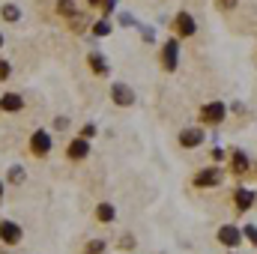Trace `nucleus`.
<instances>
[{"mask_svg":"<svg viewBox=\"0 0 257 254\" xmlns=\"http://www.w3.org/2000/svg\"><path fill=\"white\" fill-rule=\"evenodd\" d=\"M177 33H180V36H192L194 33V18L189 12H180V15H177Z\"/></svg>","mask_w":257,"mask_h":254,"instance_id":"8","label":"nucleus"},{"mask_svg":"<svg viewBox=\"0 0 257 254\" xmlns=\"http://www.w3.org/2000/svg\"><path fill=\"white\" fill-rule=\"evenodd\" d=\"M87 3H102V0H87Z\"/></svg>","mask_w":257,"mask_h":254,"instance_id":"22","label":"nucleus"},{"mask_svg":"<svg viewBox=\"0 0 257 254\" xmlns=\"http://www.w3.org/2000/svg\"><path fill=\"white\" fill-rule=\"evenodd\" d=\"M87 153H90V144H87V138H78V141H72V144H69V159H72V162H78V159H87Z\"/></svg>","mask_w":257,"mask_h":254,"instance_id":"5","label":"nucleus"},{"mask_svg":"<svg viewBox=\"0 0 257 254\" xmlns=\"http://www.w3.org/2000/svg\"><path fill=\"white\" fill-rule=\"evenodd\" d=\"M102 251H105V242H102V239H93V242L87 245V254H102Z\"/></svg>","mask_w":257,"mask_h":254,"instance_id":"18","label":"nucleus"},{"mask_svg":"<svg viewBox=\"0 0 257 254\" xmlns=\"http://www.w3.org/2000/svg\"><path fill=\"white\" fill-rule=\"evenodd\" d=\"M180 144L189 147V150H192V147H200V144H203V132H200V129H186V132H180Z\"/></svg>","mask_w":257,"mask_h":254,"instance_id":"6","label":"nucleus"},{"mask_svg":"<svg viewBox=\"0 0 257 254\" xmlns=\"http://www.w3.org/2000/svg\"><path fill=\"white\" fill-rule=\"evenodd\" d=\"M114 215H117V209H114L111 203H102V206L96 209V218H99V221H114Z\"/></svg>","mask_w":257,"mask_h":254,"instance_id":"14","label":"nucleus"},{"mask_svg":"<svg viewBox=\"0 0 257 254\" xmlns=\"http://www.w3.org/2000/svg\"><path fill=\"white\" fill-rule=\"evenodd\" d=\"M0 194H3V183H0Z\"/></svg>","mask_w":257,"mask_h":254,"instance_id":"24","label":"nucleus"},{"mask_svg":"<svg viewBox=\"0 0 257 254\" xmlns=\"http://www.w3.org/2000/svg\"><path fill=\"white\" fill-rule=\"evenodd\" d=\"M87 60H90V66H93V72H96V75H108V72H111V69H108V63L102 60V54H96V51H93Z\"/></svg>","mask_w":257,"mask_h":254,"instance_id":"13","label":"nucleus"},{"mask_svg":"<svg viewBox=\"0 0 257 254\" xmlns=\"http://www.w3.org/2000/svg\"><path fill=\"white\" fill-rule=\"evenodd\" d=\"M3 78H9V63L0 60V81H3Z\"/></svg>","mask_w":257,"mask_h":254,"instance_id":"20","label":"nucleus"},{"mask_svg":"<svg viewBox=\"0 0 257 254\" xmlns=\"http://www.w3.org/2000/svg\"><path fill=\"white\" fill-rule=\"evenodd\" d=\"M0 239H3L6 245H18V242H21V227H18L15 221H3V224H0Z\"/></svg>","mask_w":257,"mask_h":254,"instance_id":"3","label":"nucleus"},{"mask_svg":"<svg viewBox=\"0 0 257 254\" xmlns=\"http://www.w3.org/2000/svg\"><path fill=\"white\" fill-rule=\"evenodd\" d=\"M0 48H3V36H0Z\"/></svg>","mask_w":257,"mask_h":254,"instance_id":"23","label":"nucleus"},{"mask_svg":"<svg viewBox=\"0 0 257 254\" xmlns=\"http://www.w3.org/2000/svg\"><path fill=\"white\" fill-rule=\"evenodd\" d=\"M239 239H242V233H239L236 227H221V230H218V242H221V245H230V248H233V245H239Z\"/></svg>","mask_w":257,"mask_h":254,"instance_id":"7","label":"nucleus"},{"mask_svg":"<svg viewBox=\"0 0 257 254\" xmlns=\"http://www.w3.org/2000/svg\"><path fill=\"white\" fill-rule=\"evenodd\" d=\"M111 96H114V102H117V105H123V108L135 102V93L128 90L126 84H114V87H111Z\"/></svg>","mask_w":257,"mask_h":254,"instance_id":"4","label":"nucleus"},{"mask_svg":"<svg viewBox=\"0 0 257 254\" xmlns=\"http://www.w3.org/2000/svg\"><path fill=\"white\" fill-rule=\"evenodd\" d=\"M3 18H6V21H18V18H21V9L9 3V6H3Z\"/></svg>","mask_w":257,"mask_h":254,"instance_id":"15","label":"nucleus"},{"mask_svg":"<svg viewBox=\"0 0 257 254\" xmlns=\"http://www.w3.org/2000/svg\"><path fill=\"white\" fill-rule=\"evenodd\" d=\"M93 33H96V36H108V33H111V24H108V21H99V24L93 27Z\"/></svg>","mask_w":257,"mask_h":254,"instance_id":"19","label":"nucleus"},{"mask_svg":"<svg viewBox=\"0 0 257 254\" xmlns=\"http://www.w3.org/2000/svg\"><path fill=\"white\" fill-rule=\"evenodd\" d=\"M251 203H254V191H248V189H239V191H236V206H239L242 212H245Z\"/></svg>","mask_w":257,"mask_h":254,"instance_id":"12","label":"nucleus"},{"mask_svg":"<svg viewBox=\"0 0 257 254\" xmlns=\"http://www.w3.org/2000/svg\"><path fill=\"white\" fill-rule=\"evenodd\" d=\"M30 150H33V156H48V150H51V135L48 132H33V138H30Z\"/></svg>","mask_w":257,"mask_h":254,"instance_id":"1","label":"nucleus"},{"mask_svg":"<svg viewBox=\"0 0 257 254\" xmlns=\"http://www.w3.org/2000/svg\"><path fill=\"white\" fill-rule=\"evenodd\" d=\"M177 51H180V45H177V39H171V42L165 45V69H168V72L177 69Z\"/></svg>","mask_w":257,"mask_h":254,"instance_id":"10","label":"nucleus"},{"mask_svg":"<svg viewBox=\"0 0 257 254\" xmlns=\"http://www.w3.org/2000/svg\"><path fill=\"white\" fill-rule=\"evenodd\" d=\"M245 236H248L251 242H257V227H245Z\"/></svg>","mask_w":257,"mask_h":254,"instance_id":"21","label":"nucleus"},{"mask_svg":"<svg viewBox=\"0 0 257 254\" xmlns=\"http://www.w3.org/2000/svg\"><path fill=\"white\" fill-rule=\"evenodd\" d=\"M9 183H24V168H21V165L9 168Z\"/></svg>","mask_w":257,"mask_h":254,"instance_id":"17","label":"nucleus"},{"mask_svg":"<svg viewBox=\"0 0 257 254\" xmlns=\"http://www.w3.org/2000/svg\"><path fill=\"white\" fill-rule=\"evenodd\" d=\"M224 114H227V108L221 105V102H209V105H203V111H200V117L206 120V123H221L224 120Z\"/></svg>","mask_w":257,"mask_h":254,"instance_id":"2","label":"nucleus"},{"mask_svg":"<svg viewBox=\"0 0 257 254\" xmlns=\"http://www.w3.org/2000/svg\"><path fill=\"white\" fill-rule=\"evenodd\" d=\"M21 105H24V99L18 96V93H6L3 99H0V111H21Z\"/></svg>","mask_w":257,"mask_h":254,"instance_id":"9","label":"nucleus"},{"mask_svg":"<svg viewBox=\"0 0 257 254\" xmlns=\"http://www.w3.org/2000/svg\"><path fill=\"white\" fill-rule=\"evenodd\" d=\"M218 180H221V174H218V171H215V168H209V171H200V174H197V180H194V183H197V186H215V183H218Z\"/></svg>","mask_w":257,"mask_h":254,"instance_id":"11","label":"nucleus"},{"mask_svg":"<svg viewBox=\"0 0 257 254\" xmlns=\"http://www.w3.org/2000/svg\"><path fill=\"white\" fill-rule=\"evenodd\" d=\"M245 168H248V159H245L242 153H236V156H233V171H236V174H242Z\"/></svg>","mask_w":257,"mask_h":254,"instance_id":"16","label":"nucleus"}]
</instances>
